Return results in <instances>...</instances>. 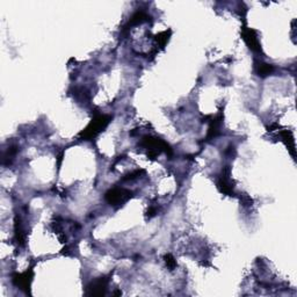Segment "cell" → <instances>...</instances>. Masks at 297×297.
Wrapping results in <instances>:
<instances>
[{
	"mask_svg": "<svg viewBox=\"0 0 297 297\" xmlns=\"http://www.w3.org/2000/svg\"><path fill=\"white\" fill-rule=\"evenodd\" d=\"M109 121H111V116H107V115H98V116H95L94 119L91 121L87 128L81 132L83 138L86 139V141H90V139L96 137L108 126Z\"/></svg>",
	"mask_w": 297,
	"mask_h": 297,
	"instance_id": "cell-1",
	"label": "cell"
},
{
	"mask_svg": "<svg viewBox=\"0 0 297 297\" xmlns=\"http://www.w3.org/2000/svg\"><path fill=\"white\" fill-rule=\"evenodd\" d=\"M141 145L145 148H148V156L151 157V158L157 157L158 154H160V152H163V151H165V152L168 151V152L171 153V148H169L168 145L164 141H162V139L157 137H144Z\"/></svg>",
	"mask_w": 297,
	"mask_h": 297,
	"instance_id": "cell-2",
	"label": "cell"
},
{
	"mask_svg": "<svg viewBox=\"0 0 297 297\" xmlns=\"http://www.w3.org/2000/svg\"><path fill=\"white\" fill-rule=\"evenodd\" d=\"M106 201L113 207H120L131 198V192L124 188H113L106 193Z\"/></svg>",
	"mask_w": 297,
	"mask_h": 297,
	"instance_id": "cell-3",
	"label": "cell"
},
{
	"mask_svg": "<svg viewBox=\"0 0 297 297\" xmlns=\"http://www.w3.org/2000/svg\"><path fill=\"white\" fill-rule=\"evenodd\" d=\"M107 286H108V278H96V280L93 281V282H91L89 286H87L86 295H90V296L105 295Z\"/></svg>",
	"mask_w": 297,
	"mask_h": 297,
	"instance_id": "cell-4",
	"label": "cell"
},
{
	"mask_svg": "<svg viewBox=\"0 0 297 297\" xmlns=\"http://www.w3.org/2000/svg\"><path fill=\"white\" fill-rule=\"evenodd\" d=\"M243 38L245 43L251 50L256 51V53H260L261 51V47H260L259 37H258V33L254 29L245 28L243 30Z\"/></svg>",
	"mask_w": 297,
	"mask_h": 297,
	"instance_id": "cell-5",
	"label": "cell"
},
{
	"mask_svg": "<svg viewBox=\"0 0 297 297\" xmlns=\"http://www.w3.org/2000/svg\"><path fill=\"white\" fill-rule=\"evenodd\" d=\"M218 189L223 194L226 195H233V186H231V181H230V167L226 166L225 169H223V173L217 181Z\"/></svg>",
	"mask_w": 297,
	"mask_h": 297,
	"instance_id": "cell-6",
	"label": "cell"
},
{
	"mask_svg": "<svg viewBox=\"0 0 297 297\" xmlns=\"http://www.w3.org/2000/svg\"><path fill=\"white\" fill-rule=\"evenodd\" d=\"M32 278H33V272L27 271L23 273V274H17L14 275L13 282L17 287H20L21 289H28L30 287V282H32Z\"/></svg>",
	"mask_w": 297,
	"mask_h": 297,
	"instance_id": "cell-7",
	"label": "cell"
},
{
	"mask_svg": "<svg viewBox=\"0 0 297 297\" xmlns=\"http://www.w3.org/2000/svg\"><path fill=\"white\" fill-rule=\"evenodd\" d=\"M148 20H150V15L145 13V12H143V11L136 12V13L132 15L131 18H130L128 25L126 26V29H129V27L141 25V23L147 22V21H148Z\"/></svg>",
	"mask_w": 297,
	"mask_h": 297,
	"instance_id": "cell-8",
	"label": "cell"
},
{
	"mask_svg": "<svg viewBox=\"0 0 297 297\" xmlns=\"http://www.w3.org/2000/svg\"><path fill=\"white\" fill-rule=\"evenodd\" d=\"M254 71L259 77H267V75L272 74L274 72V66L267 63L258 62L254 64Z\"/></svg>",
	"mask_w": 297,
	"mask_h": 297,
	"instance_id": "cell-9",
	"label": "cell"
},
{
	"mask_svg": "<svg viewBox=\"0 0 297 297\" xmlns=\"http://www.w3.org/2000/svg\"><path fill=\"white\" fill-rule=\"evenodd\" d=\"M165 262H166V265H167V267L171 269L175 268V266H177V261H175V259L171 256V254L165 256Z\"/></svg>",
	"mask_w": 297,
	"mask_h": 297,
	"instance_id": "cell-10",
	"label": "cell"
},
{
	"mask_svg": "<svg viewBox=\"0 0 297 297\" xmlns=\"http://www.w3.org/2000/svg\"><path fill=\"white\" fill-rule=\"evenodd\" d=\"M141 173H144V171H139V169H137V171L132 172V173H129L126 178H123V180H132V179L137 178Z\"/></svg>",
	"mask_w": 297,
	"mask_h": 297,
	"instance_id": "cell-11",
	"label": "cell"
}]
</instances>
